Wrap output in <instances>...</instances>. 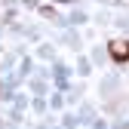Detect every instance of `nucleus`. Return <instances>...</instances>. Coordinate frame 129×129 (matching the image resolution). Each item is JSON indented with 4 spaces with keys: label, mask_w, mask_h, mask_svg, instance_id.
Returning <instances> with one entry per match:
<instances>
[{
    "label": "nucleus",
    "mask_w": 129,
    "mask_h": 129,
    "mask_svg": "<svg viewBox=\"0 0 129 129\" xmlns=\"http://www.w3.org/2000/svg\"><path fill=\"white\" fill-rule=\"evenodd\" d=\"M108 52H111L114 61H129V40H111Z\"/></svg>",
    "instance_id": "f257e3e1"
}]
</instances>
